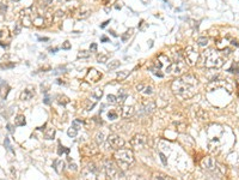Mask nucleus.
I'll return each mask as SVG.
<instances>
[{
	"mask_svg": "<svg viewBox=\"0 0 239 180\" xmlns=\"http://www.w3.org/2000/svg\"><path fill=\"white\" fill-rule=\"evenodd\" d=\"M44 138L45 139H53L55 137V129L54 127H49V129H47L45 131H44Z\"/></svg>",
	"mask_w": 239,
	"mask_h": 180,
	"instance_id": "nucleus-20",
	"label": "nucleus"
},
{
	"mask_svg": "<svg viewBox=\"0 0 239 180\" xmlns=\"http://www.w3.org/2000/svg\"><path fill=\"white\" fill-rule=\"evenodd\" d=\"M115 158L122 162V163H126V165H129L134 161V155H133V151L129 149H119L116 153H115Z\"/></svg>",
	"mask_w": 239,
	"mask_h": 180,
	"instance_id": "nucleus-6",
	"label": "nucleus"
},
{
	"mask_svg": "<svg viewBox=\"0 0 239 180\" xmlns=\"http://www.w3.org/2000/svg\"><path fill=\"white\" fill-rule=\"evenodd\" d=\"M67 135L69 136V137H76L78 135V130H76V127H73V126H71L69 129H68V131H67Z\"/></svg>",
	"mask_w": 239,
	"mask_h": 180,
	"instance_id": "nucleus-30",
	"label": "nucleus"
},
{
	"mask_svg": "<svg viewBox=\"0 0 239 180\" xmlns=\"http://www.w3.org/2000/svg\"><path fill=\"white\" fill-rule=\"evenodd\" d=\"M120 114L122 118L124 119H128V118H131L134 115V107L133 106H123L120 111Z\"/></svg>",
	"mask_w": 239,
	"mask_h": 180,
	"instance_id": "nucleus-14",
	"label": "nucleus"
},
{
	"mask_svg": "<svg viewBox=\"0 0 239 180\" xmlns=\"http://www.w3.org/2000/svg\"><path fill=\"white\" fill-rule=\"evenodd\" d=\"M38 40H40V41H49V39H48V37H40Z\"/></svg>",
	"mask_w": 239,
	"mask_h": 180,
	"instance_id": "nucleus-50",
	"label": "nucleus"
},
{
	"mask_svg": "<svg viewBox=\"0 0 239 180\" xmlns=\"http://www.w3.org/2000/svg\"><path fill=\"white\" fill-rule=\"evenodd\" d=\"M200 56L202 65L207 68H220L225 63L224 58L215 49H206L201 53Z\"/></svg>",
	"mask_w": 239,
	"mask_h": 180,
	"instance_id": "nucleus-3",
	"label": "nucleus"
},
{
	"mask_svg": "<svg viewBox=\"0 0 239 180\" xmlns=\"http://www.w3.org/2000/svg\"><path fill=\"white\" fill-rule=\"evenodd\" d=\"M100 41H102V42H108L109 40L107 36H102V37H100Z\"/></svg>",
	"mask_w": 239,
	"mask_h": 180,
	"instance_id": "nucleus-47",
	"label": "nucleus"
},
{
	"mask_svg": "<svg viewBox=\"0 0 239 180\" xmlns=\"http://www.w3.org/2000/svg\"><path fill=\"white\" fill-rule=\"evenodd\" d=\"M7 130H9V132H10V133H14V130H13V126H12L11 124H9V125H7Z\"/></svg>",
	"mask_w": 239,
	"mask_h": 180,
	"instance_id": "nucleus-46",
	"label": "nucleus"
},
{
	"mask_svg": "<svg viewBox=\"0 0 239 180\" xmlns=\"http://www.w3.org/2000/svg\"><path fill=\"white\" fill-rule=\"evenodd\" d=\"M108 1L109 0H103V2H104V4H108Z\"/></svg>",
	"mask_w": 239,
	"mask_h": 180,
	"instance_id": "nucleus-51",
	"label": "nucleus"
},
{
	"mask_svg": "<svg viewBox=\"0 0 239 180\" xmlns=\"http://www.w3.org/2000/svg\"><path fill=\"white\" fill-rule=\"evenodd\" d=\"M53 167H54V169L57 173H61L64 170V168H65V162L62 160H55Z\"/></svg>",
	"mask_w": 239,
	"mask_h": 180,
	"instance_id": "nucleus-18",
	"label": "nucleus"
},
{
	"mask_svg": "<svg viewBox=\"0 0 239 180\" xmlns=\"http://www.w3.org/2000/svg\"><path fill=\"white\" fill-rule=\"evenodd\" d=\"M100 78H102V73L99 71H97L96 68H90L88 72H87L86 77H85V79L88 83H97Z\"/></svg>",
	"mask_w": 239,
	"mask_h": 180,
	"instance_id": "nucleus-11",
	"label": "nucleus"
},
{
	"mask_svg": "<svg viewBox=\"0 0 239 180\" xmlns=\"http://www.w3.org/2000/svg\"><path fill=\"white\" fill-rule=\"evenodd\" d=\"M197 78L193 75H183L181 77L172 82V91L174 94L182 99V100H186L193 97L196 94V88H197Z\"/></svg>",
	"mask_w": 239,
	"mask_h": 180,
	"instance_id": "nucleus-2",
	"label": "nucleus"
},
{
	"mask_svg": "<svg viewBox=\"0 0 239 180\" xmlns=\"http://www.w3.org/2000/svg\"><path fill=\"white\" fill-rule=\"evenodd\" d=\"M104 169H105V174L110 179H114L117 175V167L115 166V163L110 160H105L104 161Z\"/></svg>",
	"mask_w": 239,
	"mask_h": 180,
	"instance_id": "nucleus-9",
	"label": "nucleus"
},
{
	"mask_svg": "<svg viewBox=\"0 0 239 180\" xmlns=\"http://www.w3.org/2000/svg\"><path fill=\"white\" fill-rule=\"evenodd\" d=\"M90 51H91V52H96V51H97V45H96V43H91V46H90Z\"/></svg>",
	"mask_w": 239,
	"mask_h": 180,
	"instance_id": "nucleus-43",
	"label": "nucleus"
},
{
	"mask_svg": "<svg viewBox=\"0 0 239 180\" xmlns=\"http://www.w3.org/2000/svg\"><path fill=\"white\" fill-rule=\"evenodd\" d=\"M54 14L50 10L44 7L31 6L24 9L21 12V22L24 27H37V28H45L53 23Z\"/></svg>",
	"mask_w": 239,
	"mask_h": 180,
	"instance_id": "nucleus-1",
	"label": "nucleus"
},
{
	"mask_svg": "<svg viewBox=\"0 0 239 180\" xmlns=\"http://www.w3.org/2000/svg\"><path fill=\"white\" fill-rule=\"evenodd\" d=\"M164 1H166V0H164Z\"/></svg>",
	"mask_w": 239,
	"mask_h": 180,
	"instance_id": "nucleus-55",
	"label": "nucleus"
},
{
	"mask_svg": "<svg viewBox=\"0 0 239 180\" xmlns=\"http://www.w3.org/2000/svg\"><path fill=\"white\" fill-rule=\"evenodd\" d=\"M108 58H109L108 54H99V55L97 56V61L99 64H104V63L108 61Z\"/></svg>",
	"mask_w": 239,
	"mask_h": 180,
	"instance_id": "nucleus-28",
	"label": "nucleus"
},
{
	"mask_svg": "<svg viewBox=\"0 0 239 180\" xmlns=\"http://www.w3.org/2000/svg\"><path fill=\"white\" fill-rule=\"evenodd\" d=\"M35 96V88L33 87H28L21 94V100L23 101H29Z\"/></svg>",
	"mask_w": 239,
	"mask_h": 180,
	"instance_id": "nucleus-13",
	"label": "nucleus"
},
{
	"mask_svg": "<svg viewBox=\"0 0 239 180\" xmlns=\"http://www.w3.org/2000/svg\"><path fill=\"white\" fill-rule=\"evenodd\" d=\"M103 96V90L100 88H96V89L92 91V97L97 99V100H100V97Z\"/></svg>",
	"mask_w": 239,
	"mask_h": 180,
	"instance_id": "nucleus-26",
	"label": "nucleus"
},
{
	"mask_svg": "<svg viewBox=\"0 0 239 180\" xmlns=\"http://www.w3.org/2000/svg\"><path fill=\"white\" fill-rule=\"evenodd\" d=\"M124 145V141L123 138H121L117 135H110L107 138V146L114 150H119L121 148H123Z\"/></svg>",
	"mask_w": 239,
	"mask_h": 180,
	"instance_id": "nucleus-7",
	"label": "nucleus"
},
{
	"mask_svg": "<svg viewBox=\"0 0 239 180\" xmlns=\"http://www.w3.org/2000/svg\"><path fill=\"white\" fill-rule=\"evenodd\" d=\"M116 97H117V103H123L124 100L128 97V94H127V91L124 89H120Z\"/></svg>",
	"mask_w": 239,
	"mask_h": 180,
	"instance_id": "nucleus-19",
	"label": "nucleus"
},
{
	"mask_svg": "<svg viewBox=\"0 0 239 180\" xmlns=\"http://www.w3.org/2000/svg\"><path fill=\"white\" fill-rule=\"evenodd\" d=\"M60 1H67V0H60Z\"/></svg>",
	"mask_w": 239,
	"mask_h": 180,
	"instance_id": "nucleus-52",
	"label": "nucleus"
},
{
	"mask_svg": "<svg viewBox=\"0 0 239 180\" xmlns=\"http://www.w3.org/2000/svg\"><path fill=\"white\" fill-rule=\"evenodd\" d=\"M131 144L135 149H141L147 144V137L145 135H135L131 139Z\"/></svg>",
	"mask_w": 239,
	"mask_h": 180,
	"instance_id": "nucleus-10",
	"label": "nucleus"
},
{
	"mask_svg": "<svg viewBox=\"0 0 239 180\" xmlns=\"http://www.w3.org/2000/svg\"><path fill=\"white\" fill-rule=\"evenodd\" d=\"M219 139H212V141H209V143H208V148H209V150L212 151V153H217L219 151Z\"/></svg>",
	"mask_w": 239,
	"mask_h": 180,
	"instance_id": "nucleus-17",
	"label": "nucleus"
},
{
	"mask_svg": "<svg viewBox=\"0 0 239 180\" xmlns=\"http://www.w3.org/2000/svg\"><path fill=\"white\" fill-rule=\"evenodd\" d=\"M154 108H155V103L152 101H145L142 103V109H143V112L146 113V114L152 113Z\"/></svg>",
	"mask_w": 239,
	"mask_h": 180,
	"instance_id": "nucleus-16",
	"label": "nucleus"
},
{
	"mask_svg": "<svg viewBox=\"0 0 239 180\" xmlns=\"http://www.w3.org/2000/svg\"><path fill=\"white\" fill-rule=\"evenodd\" d=\"M233 58H234V61H236L237 64H239V49L234 52V55H233Z\"/></svg>",
	"mask_w": 239,
	"mask_h": 180,
	"instance_id": "nucleus-42",
	"label": "nucleus"
},
{
	"mask_svg": "<svg viewBox=\"0 0 239 180\" xmlns=\"http://www.w3.org/2000/svg\"><path fill=\"white\" fill-rule=\"evenodd\" d=\"M90 13H91V11H90L88 9H86V7H83L80 11L78 12V18H80V19L86 18V17L90 16Z\"/></svg>",
	"mask_w": 239,
	"mask_h": 180,
	"instance_id": "nucleus-22",
	"label": "nucleus"
},
{
	"mask_svg": "<svg viewBox=\"0 0 239 180\" xmlns=\"http://www.w3.org/2000/svg\"><path fill=\"white\" fill-rule=\"evenodd\" d=\"M159 155H160V158H162L163 163H164V165H166V163H167V161H166V158H165V155H164V154H162V153H160Z\"/></svg>",
	"mask_w": 239,
	"mask_h": 180,
	"instance_id": "nucleus-45",
	"label": "nucleus"
},
{
	"mask_svg": "<svg viewBox=\"0 0 239 180\" xmlns=\"http://www.w3.org/2000/svg\"><path fill=\"white\" fill-rule=\"evenodd\" d=\"M155 180H174L172 178L167 177V175H164V174H155Z\"/></svg>",
	"mask_w": 239,
	"mask_h": 180,
	"instance_id": "nucleus-35",
	"label": "nucleus"
},
{
	"mask_svg": "<svg viewBox=\"0 0 239 180\" xmlns=\"http://www.w3.org/2000/svg\"><path fill=\"white\" fill-rule=\"evenodd\" d=\"M0 68H14V64H13V63H11V64H1Z\"/></svg>",
	"mask_w": 239,
	"mask_h": 180,
	"instance_id": "nucleus-39",
	"label": "nucleus"
},
{
	"mask_svg": "<svg viewBox=\"0 0 239 180\" xmlns=\"http://www.w3.org/2000/svg\"><path fill=\"white\" fill-rule=\"evenodd\" d=\"M171 63L172 61H171V59L169 56L165 55V54H160V55L157 56V59L154 60V63H153L152 66L150 68V70H151V72L153 75H155V76L162 78V77L165 76V73L169 72Z\"/></svg>",
	"mask_w": 239,
	"mask_h": 180,
	"instance_id": "nucleus-4",
	"label": "nucleus"
},
{
	"mask_svg": "<svg viewBox=\"0 0 239 180\" xmlns=\"http://www.w3.org/2000/svg\"><path fill=\"white\" fill-rule=\"evenodd\" d=\"M5 145H6V148H7V149H9L10 151H12V153H14V150H13V149H12V148H11V145H10V142H9V139H7V138L5 139Z\"/></svg>",
	"mask_w": 239,
	"mask_h": 180,
	"instance_id": "nucleus-41",
	"label": "nucleus"
},
{
	"mask_svg": "<svg viewBox=\"0 0 239 180\" xmlns=\"http://www.w3.org/2000/svg\"><path fill=\"white\" fill-rule=\"evenodd\" d=\"M62 49H71V43L68 42V41H65L64 43H62Z\"/></svg>",
	"mask_w": 239,
	"mask_h": 180,
	"instance_id": "nucleus-40",
	"label": "nucleus"
},
{
	"mask_svg": "<svg viewBox=\"0 0 239 180\" xmlns=\"http://www.w3.org/2000/svg\"><path fill=\"white\" fill-rule=\"evenodd\" d=\"M14 124H16V126H24V125L26 124L25 117L24 115H17L16 119H14Z\"/></svg>",
	"mask_w": 239,
	"mask_h": 180,
	"instance_id": "nucleus-24",
	"label": "nucleus"
},
{
	"mask_svg": "<svg viewBox=\"0 0 239 180\" xmlns=\"http://www.w3.org/2000/svg\"><path fill=\"white\" fill-rule=\"evenodd\" d=\"M183 58H184V60L186 61L188 65L194 66V65H196V63L198 61L200 53L196 49V47H194V46H188L184 49V52H183Z\"/></svg>",
	"mask_w": 239,
	"mask_h": 180,
	"instance_id": "nucleus-5",
	"label": "nucleus"
},
{
	"mask_svg": "<svg viewBox=\"0 0 239 180\" xmlns=\"http://www.w3.org/2000/svg\"><path fill=\"white\" fill-rule=\"evenodd\" d=\"M136 91L139 92V94H141L143 96H151L153 94V88L151 85H148V84H138L136 85Z\"/></svg>",
	"mask_w": 239,
	"mask_h": 180,
	"instance_id": "nucleus-12",
	"label": "nucleus"
},
{
	"mask_svg": "<svg viewBox=\"0 0 239 180\" xmlns=\"http://www.w3.org/2000/svg\"><path fill=\"white\" fill-rule=\"evenodd\" d=\"M9 91H10V87H9L5 82H2V84H1V97H2L4 100L6 99V96H7Z\"/></svg>",
	"mask_w": 239,
	"mask_h": 180,
	"instance_id": "nucleus-21",
	"label": "nucleus"
},
{
	"mask_svg": "<svg viewBox=\"0 0 239 180\" xmlns=\"http://www.w3.org/2000/svg\"><path fill=\"white\" fill-rule=\"evenodd\" d=\"M229 46H231V40H228V39H221L217 43V48L219 51H225L226 48H229Z\"/></svg>",
	"mask_w": 239,
	"mask_h": 180,
	"instance_id": "nucleus-15",
	"label": "nucleus"
},
{
	"mask_svg": "<svg viewBox=\"0 0 239 180\" xmlns=\"http://www.w3.org/2000/svg\"><path fill=\"white\" fill-rule=\"evenodd\" d=\"M68 154L69 153V149L68 148H65V146H61V145H59V150H57V154L59 155H61V154Z\"/></svg>",
	"mask_w": 239,
	"mask_h": 180,
	"instance_id": "nucleus-37",
	"label": "nucleus"
},
{
	"mask_svg": "<svg viewBox=\"0 0 239 180\" xmlns=\"http://www.w3.org/2000/svg\"><path fill=\"white\" fill-rule=\"evenodd\" d=\"M43 102L45 103V104H50V97H49L48 95H45V97H44Z\"/></svg>",
	"mask_w": 239,
	"mask_h": 180,
	"instance_id": "nucleus-44",
	"label": "nucleus"
},
{
	"mask_svg": "<svg viewBox=\"0 0 239 180\" xmlns=\"http://www.w3.org/2000/svg\"><path fill=\"white\" fill-rule=\"evenodd\" d=\"M201 167L207 170V172H212V173H215L217 172V165L215 162V160L213 158H202L201 161Z\"/></svg>",
	"mask_w": 239,
	"mask_h": 180,
	"instance_id": "nucleus-8",
	"label": "nucleus"
},
{
	"mask_svg": "<svg viewBox=\"0 0 239 180\" xmlns=\"http://www.w3.org/2000/svg\"><path fill=\"white\" fill-rule=\"evenodd\" d=\"M197 45L198 46H201V47H206L207 45H208V39L207 37H200L198 40H197Z\"/></svg>",
	"mask_w": 239,
	"mask_h": 180,
	"instance_id": "nucleus-31",
	"label": "nucleus"
},
{
	"mask_svg": "<svg viewBox=\"0 0 239 180\" xmlns=\"http://www.w3.org/2000/svg\"><path fill=\"white\" fill-rule=\"evenodd\" d=\"M72 126H73V127H76V130L79 131V130L81 129V126H83V121H81V120H79V119H76V120L72 123Z\"/></svg>",
	"mask_w": 239,
	"mask_h": 180,
	"instance_id": "nucleus-32",
	"label": "nucleus"
},
{
	"mask_svg": "<svg viewBox=\"0 0 239 180\" xmlns=\"http://www.w3.org/2000/svg\"><path fill=\"white\" fill-rule=\"evenodd\" d=\"M90 56V52H87V51H80L79 53H78V58L80 59V58H88Z\"/></svg>",
	"mask_w": 239,
	"mask_h": 180,
	"instance_id": "nucleus-38",
	"label": "nucleus"
},
{
	"mask_svg": "<svg viewBox=\"0 0 239 180\" xmlns=\"http://www.w3.org/2000/svg\"><path fill=\"white\" fill-rule=\"evenodd\" d=\"M131 34H133V29L131 28L129 30H127V31H126V34L122 36V41H124V42H126V41L128 40V37H131Z\"/></svg>",
	"mask_w": 239,
	"mask_h": 180,
	"instance_id": "nucleus-36",
	"label": "nucleus"
},
{
	"mask_svg": "<svg viewBox=\"0 0 239 180\" xmlns=\"http://www.w3.org/2000/svg\"><path fill=\"white\" fill-rule=\"evenodd\" d=\"M103 141H104V135L102 132H98L97 135H96V142H97V144H102Z\"/></svg>",
	"mask_w": 239,
	"mask_h": 180,
	"instance_id": "nucleus-34",
	"label": "nucleus"
},
{
	"mask_svg": "<svg viewBox=\"0 0 239 180\" xmlns=\"http://www.w3.org/2000/svg\"><path fill=\"white\" fill-rule=\"evenodd\" d=\"M117 118H119V113L116 112V111L111 109V111L108 113V119L109 120H115V119H117Z\"/></svg>",
	"mask_w": 239,
	"mask_h": 180,
	"instance_id": "nucleus-29",
	"label": "nucleus"
},
{
	"mask_svg": "<svg viewBox=\"0 0 239 180\" xmlns=\"http://www.w3.org/2000/svg\"><path fill=\"white\" fill-rule=\"evenodd\" d=\"M107 66H108L109 70H115V68H117L120 66V61L119 60H112V61L108 63Z\"/></svg>",
	"mask_w": 239,
	"mask_h": 180,
	"instance_id": "nucleus-27",
	"label": "nucleus"
},
{
	"mask_svg": "<svg viewBox=\"0 0 239 180\" xmlns=\"http://www.w3.org/2000/svg\"><path fill=\"white\" fill-rule=\"evenodd\" d=\"M1 35H2V34H1V31H0V36H1Z\"/></svg>",
	"mask_w": 239,
	"mask_h": 180,
	"instance_id": "nucleus-53",
	"label": "nucleus"
},
{
	"mask_svg": "<svg viewBox=\"0 0 239 180\" xmlns=\"http://www.w3.org/2000/svg\"><path fill=\"white\" fill-rule=\"evenodd\" d=\"M128 76H129V71L124 70V71H120V72H117L116 78H117V80H124Z\"/></svg>",
	"mask_w": 239,
	"mask_h": 180,
	"instance_id": "nucleus-25",
	"label": "nucleus"
},
{
	"mask_svg": "<svg viewBox=\"0 0 239 180\" xmlns=\"http://www.w3.org/2000/svg\"><path fill=\"white\" fill-rule=\"evenodd\" d=\"M14 1H18V0H14Z\"/></svg>",
	"mask_w": 239,
	"mask_h": 180,
	"instance_id": "nucleus-54",
	"label": "nucleus"
},
{
	"mask_svg": "<svg viewBox=\"0 0 239 180\" xmlns=\"http://www.w3.org/2000/svg\"><path fill=\"white\" fill-rule=\"evenodd\" d=\"M109 23H110V21H107V22H104L103 24H100V28H105L107 25H108Z\"/></svg>",
	"mask_w": 239,
	"mask_h": 180,
	"instance_id": "nucleus-48",
	"label": "nucleus"
},
{
	"mask_svg": "<svg viewBox=\"0 0 239 180\" xmlns=\"http://www.w3.org/2000/svg\"><path fill=\"white\" fill-rule=\"evenodd\" d=\"M59 48H49V51H50V53H56V51H57Z\"/></svg>",
	"mask_w": 239,
	"mask_h": 180,
	"instance_id": "nucleus-49",
	"label": "nucleus"
},
{
	"mask_svg": "<svg viewBox=\"0 0 239 180\" xmlns=\"http://www.w3.org/2000/svg\"><path fill=\"white\" fill-rule=\"evenodd\" d=\"M107 101L109 103H111V104H115V103H117V97L115 95H108L107 96Z\"/></svg>",
	"mask_w": 239,
	"mask_h": 180,
	"instance_id": "nucleus-33",
	"label": "nucleus"
},
{
	"mask_svg": "<svg viewBox=\"0 0 239 180\" xmlns=\"http://www.w3.org/2000/svg\"><path fill=\"white\" fill-rule=\"evenodd\" d=\"M56 101H57L59 104L65 106V104H67V103L69 102V99H68L67 96H65V95H57V96H56Z\"/></svg>",
	"mask_w": 239,
	"mask_h": 180,
	"instance_id": "nucleus-23",
	"label": "nucleus"
}]
</instances>
